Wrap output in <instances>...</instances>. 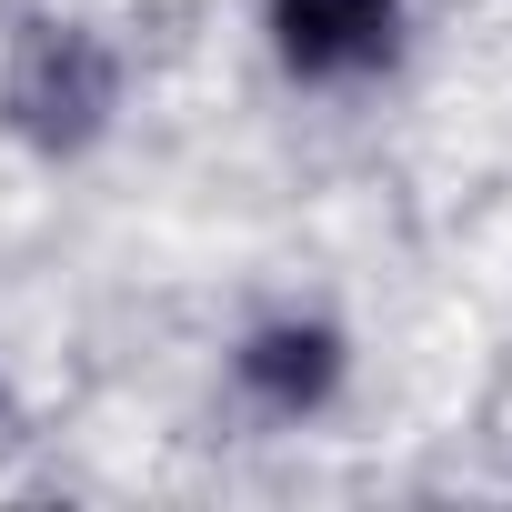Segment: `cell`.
Returning <instances> with one entry per match:
<instances>
[{
	"label": "cell",
	"mask_w": 512,
	"mask_h": 512,
	"mask_svg": "<svg viewBox=\"0 0 512 512\" xmlns=\"http://www.w3.org/2000/svg\"><path fill=\"white\" fill-rule=\"evenodd\" d=\"M131 41L91 11H21L0 31V141L41 171H81L121 141Z\"/></svg>",
	"instance_id": "obj_1"
},
{
	"label": "cell",
	"mask_w": 512,
	"mask_h": 512,
	"mask_svg": "<svg viewBox=\"0 0 512 512\" xmlns=\"http://www.w3.org/2000/svg\"><path fill=\"white\" fill-rule=\"evenodd\" d=\"M362 382V342L342 312L322 302H272V312H251L231 342H221V392L241 422H262V432H312L352 402Z\"/></svg>",
	"instance_id": "obj_2"
},
{
	"label": "cell",
	"mask_w": 512,
	"mask_h": 512,
	"mask_svg": "<svg viewBox=\"0 0 512 512\" xmlns=\"http://www.w3.org/2000/svg\"><path fill=\"white\" fill-rule=\"evenodd\" d=\"M262 61L302 101L382 91L412 61V0H262Z\"/></svg>",
	"instance_id": "obj_3"
}]
</instances>
